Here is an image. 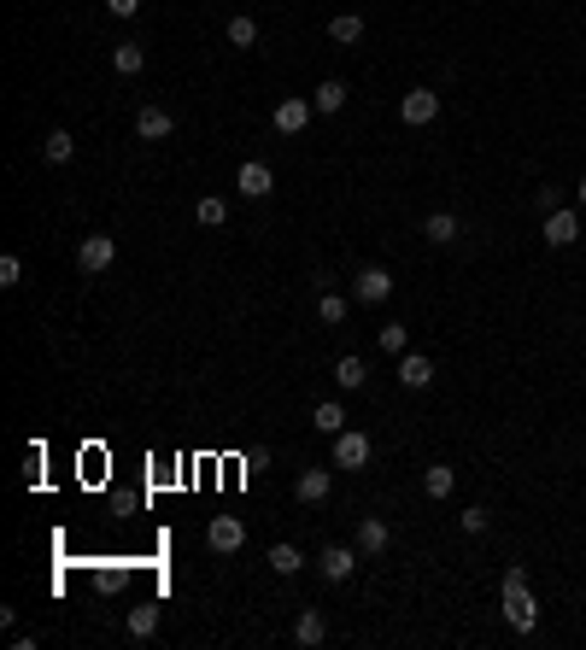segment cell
I'll use <instances>...</instances> for the list:
<instances>
[{"instance_id": "cell-30", "label": "cell", "mask_w": 586, "mask_h": 650, "mask_svg": "<svg viewBox=\"0 0 586 650\" xmlns=\"http://www.w3.org/2000/svg\"><path fill=\"white\" fill-rule=\"evenodd\" d=\"M457 528H464L469 540H476V533H487V510H481V504H469L464 516H457Z\"/></svg>"}, {"instance_id": "cell-2", "label": "cell", "mask_w": 586, "mask_h": 650, "mask_svg": "<svg viewBox=\"0 0 586 650\" xmlns=\"http://www.w3.org/2000/svg\"><path fill=\"white\" fill-rule=\"evenodd\" d=\"M111 258H118V241H111V234H82V246H77V270L82 276L111 270Z\"/></svg>"}, {"instance_id": "cell-28", "label": "cell", "mask_w": 586, "mask_h": 650, "mask_svg": "<svg viewBox=\"0 0 586 650\" xmlns=\"http://www.w3.org/2000/svg\"><path fill=\"white\" fill-rule=\"evenodd\" d=\"M376 340H381V352H410V334H405V322H381V329H376Z\"/></svg>"}, {"instance_id": "cell-29", "label": "cell", "mask_w": 586, "mask_h": 650, "mask_svg": "<svg viewBox=\"0 0 586 650\" xmlns=\"http://www.w3.org/2000/svg\"><path fill=\"white\" fill-rule=\"evenodd\" d=\"M194 217L206 223V229H217V223H229V206H223L217 194H206V199H199V206H194Z\"/></svg>"}, {"instance_id": "cell-27", "label": "cell", "mask_w": 586, "mask_h": 650, "mask_svg": "<svg viewBox=\"0 0 586 650\" xmlns=\"http://www.w3.org/2000/svg\"><path fill=\"white\" fill-rule=\"evenodd\" d=\"M270 569L276 574H299L305 569V551H299V545H270Z\"/></svg>"}, {"instance_id": "cell-31", "label": "cell", "mask_w": 586, "mask_h": 650, "mask_svg": "<svg viewBox=\"0 0 586 650\" xmlns=\"http://www.w3.org/2000/svg\"><path fill=\"white\" fill-rule=\"evenodd\" d=\"M18 282H24V264L6 253V258H0V287H18Z\"/></svg>"}, {"instance_id": "cell-9", "label": "cell", "mask_w": 586, "mask_h": 650, "mask_svg": "<svg viewBox=\"0 0 586 650\" xmlns=\"http://www.w3.org/2000/svg\"><path fill=\"white\" fill-rule=\"evenodd\" d=\"M135 135H141V141H170V135H177V118H170L165 106H141L135 111Z\"/></svg>"}, {"instance_id": "cell-1", "label": "cell", "mask_w": 586, "mask_h": 650, "mask_svg": "<svg viewBox=\"0 0 586 650\" xmlns=\"http://www.w3.org/2000/svg\"><path fill=\"white\" fill-rule=\"evenodd\" d=\"M504 616H510V627L516 633H533L540 627V604H533V592H528V569H504Z\"/></svg>"}, {"instance_id": "cell-7", "label": "cell", "mask_w": 586, "mask_h": 650, "mask_svg": "<svg viewBox=\"0 0 586 650\" xmlns=\"http://www.w3.org/2000/svg\"><path fill=\"white\" fill-rule=\"evenodd\" d=\"M399 118H405L410 129H422V123H434V118H440V94H434V89H410L405 100H399Z\"/></svg>"}, {"instance_id": "cell-34", "label": "cell", "mask_w": 586, "mask_h": 650, "mask_svg": "<svg viewBox=\"0 0 586 650\" xmlns=\"http://www.w3.org/2000/svg\"><path fill=\"white\" fill-rule=\"evenodd\" d=\"M575 199H581V211H586V182H575Z\"/></svg>"}, {"instance_id": "cell-24", "label": "cell", "mask_w": 586, "mask_h": 650, "mask_svg": "<svg viewBox=\"0 0 586 650\" xmlns=\"http://www.w3.org/2000/svg\"><path fill=\"white\" fill-rule=\"evenodd\" d=\"M329 35H334V42H341V47H352V42H364V18H358V12H341V18H334V24H329Z\"/></svg>"}, {"instance_id": "cell-10", "label": "cell", "mask_w": 586, "mask_h": 650, "mask_svg": "<svg viewBox=\"0 0 586 650\" xmlns=\"http://www.w3.org/2000/svg\"><path fill=\"white\" fill-rule=\"evenodd\" d=\"M388 545H393V528H388V521H381V516H358V551H364V557H381Z\"/></svg>"}, {"instance_id": "cell-19", "label": "cell", "mask_w": 586, "mask_h": 650, "mask_svg": "<svg viewBox=\"0 0 586 650\" xmlns=\"http://www.w3.org/2000/svg\"><path fill=\"white\" fill-rule=\"evenodd\" d=\"M317 317L329 322V329H341V322H346V293H334V287H317Z\"/></svg>"}, {"instance_id": "cell-25", "label": "cell", "mask_w": 586, "mask_h": 650, "mask_svg": "<svg viewBox=\"0 0 586 650\" xmlns=\"http://www.w3.org/2000/svg\"><path fill=\"white\" fill-rule=\"evenodd\" d=\"M147 65V53L135 42H123V47H111V71H118V77H135V71Z\"/></svg>"}, {"instance_id": "cell-26", "label": "cell", "mask_w": 586, "mask_h": 650, "mask_svg": "<svg viewBox=\"0 0 586 650\" xmlns=\"http://www.w3.org/2000/svg\"><path fill=\"white\" fill-rule=\"evenodd\" d=\"M159 633V609L153 604H135L130 609V639H153Z\"/></svg>"}, {"instance_id": "cell-6", "label": "cell", "mask_w": 586, "mask_h": 650, "mask_svg": "<svg viewBox=\"0 0 586 650\" xmlns=\"http://www.w3.org/2000/svg\"><path fill=\"white\" fill-rule=\"evenodd\" d=\"M317 574H322V580H334V586L352 580V574H358V551H352V545H322V551H317Z\"/></svg>"}, {"instance_id": "cell-15", "label": "cell", "mask_w": 586, "mask_h": 650, "mask_svg": "<svg viewBox=\"0 0 586 650\" xmlns=\"http://www.w3.org/2000/svg\"><path fill=\"white\" fill-rule=\"evenodd\" d=\"M422 234H428L434 246H452L464 229H457V217H452V211H428V217H422Z\"/></svg>"}, {"instance_id": "cell-14", "label": "cell", "mask_w": 586, "mask_h": 650, "mask_svg": "<svg viewBox=\"0 0 586 650\" xmlns=\"http://www.w3.org/2000/svg\"><path fill=\"white\" fill-rule=\"evenodd\" d=\"M399 381H405L410 393H422V387L434 381V364H428L422 352H399Z\"/></svg>"}, {"instance_id": "cell-22", "label": "cell", "mask_w": 586, "mask_h": 650, "mask_svg": "<svg viewBox=\"0 0 586 650\" xmlns=\"http://www.w3.org/2000/svg\"><path fill=\"white\" fill-rule=\"evenodd\" d=\"M364 381H370V375H364V358H341V364H334V387H341V393H358Z\"/></svg>"}, {"instance_id": "cell-4", "label": "cell", "mask_w": 586, "mask_h": 650, "mask_svg": "<svg viewBox=\"0 0 586 650\" xmlns=\"http://www.w3.org/2000/svg\"><path fill=\"white\" fill-rule=\"evenodd\" d=\"M370 464V434L364 428H341L334 434V469H364Z\"/></svg>"}, {"instance_id": "cell-16", "label": "cell", "mask_w": 586, "mask_h": 650, "mask_svg": "<svg viewBox=\"0 0 586 650\" xmlns=\"http://www.w3.org/2000/svg\"><path fill=\"white\" fill-rule=\"evenodd\" d=\"M322 633H329L322 609H299V621H293V645H322Z\"/></svg>"}, {"instance_id": "cell-20", "label": "cell", "mask_w": 586, "mask_h": 650, "mask_svg": "<svg viewBox=\"0 0 586 650\" xmlns=\"http://www.w3.org/2000/svg\"><path fill=\"white\" fill-rule=\"evenodd\" d=\"M223 42H229V47H258V18H246V12H241V18H229V24H223Z\"/></svg>"}, {"instance_id": "cell-11", "label": "cell", "mask_w": 586, "mask_h": 650, "mask_svg": "<svg viewBox=\"0 0 586 650\" xmlns=\"http://www.w3.org/2000/svg\"><path fill=\"white\" fill-rule=\"evenodd\" d=\"M235 187H241L246 199H264L270 187H276V177H270V165H258V158H246V165L235 170Z\"/></svg>"}, {"instance_id": "cell-21", "label": "cell", "mask_w": 586, "mask_h": 650, "mask_svg": "<svg viewBox=\"0 0 586 650\" xmlns=\"http://www.w3.org/2000/svg\"><path fill=\"white\" fill-rule=\"evenodd\" d=\"M346 100H352V94H346V82H341V77H329V82H317V94H311V106H317V111H341Z\"/></svg>"}, {"instance_id": "cell-17", "label": "cell", "mask_w": 586, "mask_h": 650, "mask_svg": "<svg viewBox=\"0 0 586 650\" xmlns=\"http://www.w3.org/2000/svg\"><path fill=\"white\" fill-rule=\"evenodd\" d=\"M452 486H457L452 464H428V469H422V492H428V498H452Z\"/></svg>"}, {"instance_id": "cell-32", "label": "cell", "mask_w": 586, "mask_h": 650, "mask_svg": "<svg viewBox=\"0 0 586 650\" xmlns=\"http://www.w3.org/2000/svg\"><path fill=\"white\" fill-rule=\"evenodd\" d=\"M106 12H111V18H135V12H141V0H106Z\"/></svg>"}, {"instance_id": "cell-5", "label": "cell", "mask_w": 586, "mask_h": 650, "mask_svg": "<svg viewBox=\"0 0 586 650\" xmlns=\"http://www.w3.org/2000/svg\"><path fill=\"white\" fill-rule=\"evenodd\" d=\"M206 545H211V551H223V557L241 551V545H246V521L241 516H211L206 521Z\"/></svg>"}, {"instance_id": "cell-13", "label": "cell", "mask_w": 586, "mask_h": 650, "mask_svg": "<svg viewBox=\"0 0 586 650\" xmlns=\"http://www.w3.org/2000/svg\"><path fill=\"white\" fill-rule=\"evenodd\" d=\"M329 492H334L329 469H299V481H293V498H299V504H322Z\"/></svg>"}, {"instance_id": "cell-12", "label": "cell", "mask_w": 586, "mask_h": 650, "mask_svg": "<svg viewBox=\"0 0 586 650\" xmlns=\"http://www.w3.org/2000/svg\"><path fill=\"white\" fill-rule=\"evenodd\" d=\"M545 241H552V246H575L581 241V217H575V211H563V206L545 211Z\"/></svg>"}, {"instance_id": "cell-8", "label": "cell", "mask_w": 586, "mask_h": 650, "mask_svg": "<svg viewBox=\"0 0 586 650\" xmlns=\"http://www.w3.org/2000/svg\"><path fill=\"white\" fill-rule=\"evenodd\" d=\"M311 111H317V106H311L305 94H288V100H276V111H270V123H276L282 135H299V129L311 123Z\"/></svg>"}, {"instance_id": "cell-18", "label": "cell", "mask_w": 586, "mask_h": 650, "mask_svg": "<svg viewBox=\"0 0 586 650\" xmlns=\"http://www.w3.org/2000/svg\"><path fill=\"white\" fill-rule=\"evenodd\" d=\"M71 153H77V135H71V129H53V135L42 141V158H47V165H71Z\"/></svg>"}, {"instance_id": "cell-3", "label": "cell", "mask_w": 586, "mask_h": 650, "mask_svg": "<svg viewBox=\"0 0 586 650\" xmlns=\"http://www.w3.org/2000/svg\"><path fill=\"white\" fill-rule=\"evenodd\" d=\"M352 299H358V305H381V299H393V276L381 264H364L352 276Z\"/></svg>"}, {"instance_id": "cell-23", "label": "cell", "mask_w": 586, "mask_h": 650, "mask_svg": "<svg viewBox=\"0 0 586 650\" xmlns=\"http://www.w3.org/2000/svg\"><path fill=\"white\" fill-rule=\"evenodd\" d=\"M311 422H317V434H329V440H334V434H341V428H346V410H341V405H334V398H322V405H317V410H311Z\"/></svg>"}, {"instance_id": "cell-33", "label": "cell", "mask_w": 586, "mask_h": 650, "mask_svg": "<svg viewBox=\"0 0 586 650\" xmlns=\"http://www.w3.org/2000/svg\"><path fill=\"white\" fill-rule=\"evenodd\" d=\"M533 206H540V211H557V206H563V194H557V187H540V194H533Z\"/></svg>"}]
</instances>
